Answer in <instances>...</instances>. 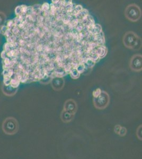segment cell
<instances>
[{
	"label": "cell",
	"instance_id": "obj_1",
	"mask_svg": "<svg viewBox=\"0 0 142 159\" xmlns=\"http://www.w3.org/2000/svg\"><path fill=\"white\" fill-rule=\"evenodd\" d=\"M123 43L126 47L134 50H139L141 47V40L136 34L129 31L123 37Z\"/></svg>",
	"mask_w": 142,
	"mask_h": 159
},
{
	"label": "cell",
	"instance_id": "obj_2",
	"mask_svg": "<svg viewBox=\"0 0 142 159\" xmlns=\"http://www.w3.org/2000/svg\"><path fill=\"white\" fill-rule=\"evenodd\" d=\"M126 18L133 22H136L140 18L142 12L140 8L135 4H131L128 6L125 9Z\"/></svg>",
	"mask_w": 142,
	"mask_h": 159
},
{
	"label": "cell",
	"instance_id": "obj_3",
	"mask_svg": "<svg viewBox=\"0 0 142 159\" xmlns=\"http://www.w3.org/2000/svg\"><path fill=\"white\" fill-rule=\"evenodd\" d=\"M109 96L105 91H102L98 98H94V106L100 110L106 108L109 104Z\"/></svg>",
	"mask_w": 142,
	"mask_h": 159
},
{
	"label": "cell",
	"instance_id": "obj_4",
	"mask_svg": "<svg viewBox=\"0 0 142 159\" xmlns=\"http://www.w3.org/2000/svg\"><path fill=\"white\" fill-rule=\"evenodd\" d=\"M130 67L133 70L139 72L142 70V55L137 54L134 55L130 61Z\"/></svg>",
	"mask_w": 142,
	"mask_h": 159
},
{
	"label": "cell",
	"instance_id": "obj_5",
	"mask_svg": "<svg viewBox=\"0 0 142 159\" xmlns=\"http://www.w3.org/2000/svg\"><path fill=\"white\" fill-rule=\"evenodd\" d=\"M63 110L75 116L77 110V103L74 100H67L64 105Z\"/></svg>",
	"mask_w": 142,
	"mask_h": 159
},
{
	"label": "cell",
	"instance_id": "obj_6",
	"mask_svg": "<svg viewBox=\"0 0 142 159\" xmlns=\"http://www.w3.org/2000/svg\"><path fill=\"white\" fill-rule=\"evenodd\" d=\"M50 82L53 88L57 91L61 90L65 84V81L63 78H53Z\"/></svg>",
	"mask_w": 142,
	"mask_h": 159
},
{
	"label": "cell",
	"instance_id": "obj_7",
	"mask_svg": "<svg viewBox=\"0 0 142 159\" xmlns=\"http://www.w3.org/2000/svg\"><path fill=\"white\" fill-rule=\"evenodd\" d=\"M92 40L95 42L98 46L104 45L106 39L104 37V33L103 32L96 35H93L92 36Z\"/></svg>",
	"mask_w": 142,
	"mask_h": 159
},
{
	"label": "cell",
	"instance_id": "obj_8",
	"mask_svg": "<svg viewBox=\"0 0 142 159\" xmlns=\"http://www.w3.org/2000/svg\"><path fill=\"white\" fill-rule=\"evenodd\" d=\"M60 117L62 121L64 123H69L73 120L74 117V115L72 114L67 112L65 110H63L62 111Z\"/></svg>",
	"mask_w": 142,
	"mask_h": 159
},
{
	"label": "cell",
	"instance_id": "obj_9",
	"mask_svg": "<svg viewBox=\"0 0 142 159\" xmlns=\"http://www.w3.org/2000/svg\"><path fill=\"white\" fill-rule=\"evenodd\" d=\"M108 52V50L105 45L99 46L95 48V52L101 58H104L106 56Z\"/></svg>",
	"mask_w": 142,
	"mask_h": 159
},
{
	"label": "cell",
	"instance_id": "obj_10",
	"mask_svg": "<svg viewBox=\"0 0 142 159\" xmlns=\"http://www.w3.org/2000/svg\"><path fill=\"white\" fill-rule=\"evenodd\" d=\"M114 132L118 135L121 137H124L126 135L127 133V130L125 127L121 126L120 125H116L113 129Z\"/></svg>",
	"mask_w": 142,
	"mask_h": 159
},
{
	"label": "cell",
	"instance_id": "obj_11",
	"mask_svg": "<svg viewBox=\"0 0 142 159\" xmlns=\"http://www.w3.org/2000/svg\"><path fill=\"white\" fill-rule=\"evenodd\" d=\"M88 31L91 35H96L103 32V29L100 25L95 24V25Z\"/></svg>",
	"mask_w": 142,
	"mask_h": 159
},
{
	"label": "cell",
	"instance_id": "obj_12",
	"mask_svg": "<svg viewBox=\"0 0 142 159\" xmlns=\"http://www.w3.org/2000/svg\"><path fill=\"white\" fill-rule=\"evenodd\" d=\"M89 15V12L88 10L85 9H83L82 11H80L76 16H75V18L79 20L80 22L81 21V20L85 18L86 16Z\"/></svg>",
	"mask_w": 142,
	"mask_h": 159
},
{
	"label": "cell",
	"instance_id": "obj_13",
	"mask_svg": "<svg viewBox=\"0 0 142 159\" xmlns=\"http://www.w3.org/2000/svg\"><path fill=\"white\" fill-rule=\"evenodd\" d=\"M89 58L93 61L95 63L99 62L101 60V58L95 52V48L91 51V52L89 55Z\"/></svg>",
	"mask_w": 142,
	"mask_h": 159
},
{
	"label": "cell",
	"instance_id": "obj_14",
	"mask_svg": "<svg viewBox=\"0 0 142 159\" xmlns=\"http://www.w3.org/2000/svg\"><path fill=\"white\" fill-rule=\"evenodd\" d=\"M71 77L73 79H77L79 78L80 76V73L76 68H73L72 70H71L70 72L69 73Z\"/></svg>",
	"mask_w": 142,
	"mask_h": 159
},
{
	"label": "cell",
	"instance_id": "obj_15",
	"mask_svg": "<svg viewBox=\"0 0 142 159\" xmlns=\"http://www.w3.org/2000/svg\"><path fill=\"white\" fill-rule=\"evenodd\" d=\"M83 7L81 5H76V7H75L73 11L71 13H69L68 14H70L71 16H76L79 13L80 11H82L83 10Z\"/></svg>",
	"mask_w": 142,
	"mask_h": 159
},
{
	"label": "cell",
	"instance_id": "obj_16",
	"mask_svg": "<svg viewBox=\"0 0 142 159\" xmlns=\"http://www.w3.org/2000/svg\"><path fill=\"white\" fill-rule=\"evenodd\" d=\"M85 65L86 69H92V67H94L95 65V63L93 61L91 60L90 58H88L86 60V61L85 62Z\"/></svg>",
	"mask_w": 142,
	"mask_h": 159
},
{
	"label": "cell",
	"instance_id": "obj_17",
	"mask_svg": "<svg viewBox=\"0 0 142 159\" xmlns=\"http://www.w3.org/2000/svg\"><path fill=\"white\" fill-rule=\"evenodd\" d=\"M76 69L77 70V71L80 73H83L86 71V67L84 63H79L77 65V67H76Z\"/></svg>",
	"mask_w": 142,
	"mask_h": 159
},
{
	"label": "cell",
	"instance_id": "obj_18",
	"mask_svg": "<svg viewBox=\"0 0 142 159\" xmlns=\"http://www.w3.org/2000/svg\"><path fill=\"white\" fill-rule=\"evenodd\" d=\"M142 125H139V127H138L137 129L136 132V134L137 137V138H138L140 141H142Z\"/></svg>",
	"mask_w": 142,
	"mask_h": 159
},
{
	"label": "cell",
	"instance_id": "obj_19",
	"mask_svg": "<svg viewBox=\"0 0 142 159\" xmlns=\"http://www.w3.org/2000/svg\"><path fill=\"white\" fill-rule=\"evenodd\" d=\"M52 80V78H50V76H48L47 75H45V76H44L43 78L40 80L39 81L42 82V83L47 84V83L50 82Z\"/></svg>",
	"mask_w": 142,
	"mask_h": 159
},
{
	"label": "cell",
	"instance_id": "obj_20",
	"mask_svg": "<svg viewBox=\"0 0 142 159\" xmlns=\"http://www.w3.org/2000/svg\"><path fill=\"white\" fill-rule=\"evenodd\" d=\"M70 33L71 34V35H72L73 39L74 40H76L78 39V38H79V33L77 32V31L76 30L75 28L72 29V30H71Z\"/></svg>",
	"mask_w": 142,
	"mask_h": 159
},
{
	"label": "cell",
	"instance_id": "obj_21",
	"mask_svg": "<svg viewBox=\"0 0 142 159\" xmlns=\"http://www.w3.org/2000/svg\"><path fill=\"white\" fill-rule=\"evenodd\" d=\"M49 11H50V15H51L52 16H55L56 8V7H55L54 4L52 3L50 4V9H49Z\"/></svg>",
	"mask_w": 142,
	"mask_h": 159
},
{
	"label": "cell",
	"instance_id": "obj_22",
	"mask_svg": "<svg viewBox=\"0 0 142 159\" xmlns=\"http://www.w3.org/2000/svg\"><path fill=\"white\" fill-rule=\"evenodd\" d=\"M50 9V4H49L47 2L44 3L42 5V12H46V11H48Z\"/></svg>",
	"mask_w": 142,
	"mask_h": 159
},
{
	"label": "cell",
	"instance_id": "obj_23",
	"mask_svg": "<svg viewBox=\"0 0 142 159\" xmlns=\"http://www.w3.org/2000/svg\"><path fill=\"white\" fill-rule=\"evenodd\" d=\"M102 92V91L100 88H98L95 90H94L92 92V95L94 97V98H97L100 95Z\"/></svg>",
	"mask_w": 142,
	"mask_h": 159
},
{
	"label": "cell",
	"instance_id": "obj_24",
	"mask_svg": "<svg viewBox=\"0 0 142 159\" xmlns=\"http://www.w3.org/2000/svg\"><path fill=\"white\" fill-rule=\"evenodd\" d=\"M83 29H84V26H83L82 24H81L80 22H79V23L76 25V27L75 28V29H76V30L77 31L78 33H80L81 31H82Z\"/></svg>",
	"mask_w": 142,
	"mask_h": 159
}]
</instances>
